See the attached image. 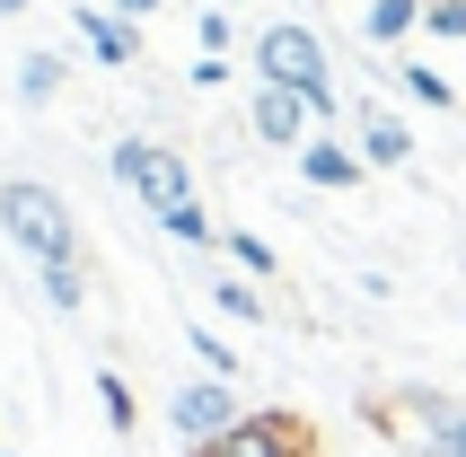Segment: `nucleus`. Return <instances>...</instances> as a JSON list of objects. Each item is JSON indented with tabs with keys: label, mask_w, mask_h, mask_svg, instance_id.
<instances>
[{
	"label": "nucleus",
	"mask_w": 466,
	"mask_h": 457,
	"mask_svg": "<svg viewBox=\"0 0 466 457\" xmlns=\"http://www.w3.org/2000/svg\"><path fill=\"white\" fill-rule=\"evenodd\" d=\"M256 79H273V88H299V97L317 106V132H326V124H343L335 62H326V45H317V26H299V18L256 26Z\"/></svg>",
	"instance_id": "obj_1"
},
{
	"label": "nucleus",
	"mask_w": 466,
	"mask_h": 457,
	"mask_svg": "<svg viewBox=\"0 0 466 457\" xmlns=\"http://www.w3.org/2000/svg\"><path fill=\"white\" fill-rule=\"evenodd\" d=\"M0 228H9L35 264H71V255H79L71 203H62L53 185H35V177H9V185H0Z\"/></svg>",
	"instance_id": "obj_2"
},
{
	"label": "nucleus",
	"mask_w": 466,
	"mask_h": 457,
	"mask_svg": "<svg viewBox=\"0 0 466 457\" xmlns=\"http://www.w3.org/2000/svg\"><path fill=\"white\" fill-rule=\"evenodd\" d=\"M185 457H317V432H309V413L264 405V413H238L220 440H203V449H185Z\"/></svg>",
	"instance_id": "obj_3"
},
{
	"label": "nucleus",
	"mask_w": 466,
	"mask_h": 457,
	"mask_svg": "<svg viewBox=\"0 0 466 457\" xmlns=\"http://www.w3.org/2000/svg\"><path fill=\"white\" fill-rule=\"evenodd\" d=\"M115 177H124L132 194L158 211V220H167L177 203H194V168H185L167 141H115Z\"/></svg>",
	"instance_id": "obj_4"
},
{
	"label": "nucleus",
	"mask_w": 466,
	"mask_h": 457,
	"mask_svg": "<svg viewBox=\"0 0 466 457\" xmlns=\"http://www.w3.org/2000/svg\"><path fill=\"white\" fill-rule=\"evenodd\" d=\"M238 413H247V405H238V379H211V370H203V379H185L177 396H167V432H177L185 449H203V440L229 432Z\"/></svg>",
	"instance_id": "obj_5"
},
{
	"label": "nucleus",
	"mask_w": 466,
	"mask_h": 457,
	"mask_svg": "<svg viewBox=\"0 0 466 457\" xmlns=\"http://www.w3.org/2000/svg\"><path fill=\"white\" fill-rule=\"evenodd\" d=\"M247 132H256L264 150H309L317 141V106L299 97V88H273V79H256V97H247Z\"/></svg>",
	"instance_id": "obj_6"
},
{
	"label": "nucleus",
	"mask_w": 466,
	"mask_h": 457,
	"mask_svg": "<svg viewBox=\"0 0 466 457\" xmlns=\"http://www.w3.org/2000/svg\"><path fill=\"white\" fill-rule=\"evenodd\" d=\"M396 413L422 432V457H466V396H441V387H405Z\"/></svg>",
	"instance_id": "obj_7"
},
{
	"label": "nucleus",
	"mask_w": 466,
	"mask_h": 457,
	"mask_svg": "<svg viewBox=\"0 0 466 457\" xmlns=\"http://www.w3.org/2000/svg\"><path fill=\"white\" fill-rule=\"evenodd\" d=\"M352 150H361L370 168H405V158H414V132H405V115H388V106H352Z\"/></svg>",
	"instance_id": "obj_8"
},
{
	"label": "nucleus",
	"mask_w": 466,
	"mask_h": 457,
	"mask_svg": "<svg viewBox=\"0 0 466 457\" xmlns=\"http://www.w3.org/2000/svg\"><path fill=\"white\" fill-rule=\"evenodd\" d=\"M299 177H309L317 194H352V185L370 177V158L352 150V141H335V132H317L309 150H299Z\"/></svg>",
	"instance_id": "obj_9"
},
{
	"label": "nucleus",
	"mask_w": 466,
	"mask_h": 457,
	"mask_svg": "<svg viewBox=\"0 0 466 457\" xmlns=\"http://www.w3.org/2000/svg\"><path fill=\"white\" fill-rule=\"evenodd\" d=\"M79 36H88V53H97L106 71H124V62H141V36H132V18H106V9H79Z\"/></svg>",
	"instance_id": "obj_10"
},
{
	"label": "nucleus",
	"mask_w": 466,
	"mask_h": 457,
	"mask_svg": "<svg viewBox=\"0 0 466 457\" xmlns=\"http://www.w3.org/2000/svg\"><path fill=\"white\" fill-rule=\"evenodd\" d=\"M414 26H422V0H370V9H361V36H370V45H405Z\"/></svg>",
	"instance_id": "obj_11"
},
{
	"label": "nucleus",
	"mask_w": 466,
	"mask_h": 457,
	"mask_svg": "<svg viewBox=\"0 0 466 457\" xmlns=\"http://www.w3.org/2000/svg\"><path fill=\"white\" fill-rule=\"evenodd\" d=\"M211 308H220V317H238V326H264V290H256V281H238V273L211 281Z\"/></svg>",
	"instance_id": "obj_12"
},
{
	"label": "nucleus",
	"mask_w": 466,
	"mask_h": 457,
	"mask_svg": "<svg viewBox=\"0 0 466 457\" xmlns=\"http://www.w3.org/2000/svg\"><path fill=\"white\" fill-rule=\"evenodd\" d=\"M158 228H167L177 247H220V228H211V211H203V203H177V211H167Z\"/></svg>",
	"instance_id": "obj_13"
},
{
	"label": "nucleus",
	"mask_w": 466,
	"mask_h": 457,
	"mask_svg": "<svg viewBox=\"0 0 466 457\" xmlns=\"http://www.w3.org/2000/svg\"><path fill=\"white\" fill-rule=\"evenodd\" d=\"M53 88H62V62H53V53H26V62H18V97H26V106H45Z\"/></svg>",
	"instance_id": "obj_14"
},
{
	"label": "nucleus",
	"mask_w": 466,
	"mask_h": 457,
	"mask_svg": "<svg viewBox=\"0 0 466 457\" xmlns=\"http://www.w3.org/2000/svg\"><path fill=\"white\" fill-rule=\"evenodd\" d=\"M220 247H229V264H238L247 281H273V247H264V238H247V228H229Z\"/></svg>",
	"instance_id": "obj_15"
},
{
	"label": "nucleus",
	"mask_w": 466,
	"mask_h": 457,
	"mask_svg": "<svg viewBox=\"0 0 466 457\" xmlns=\"http://www.w3.org/2000/svg\"><path fill=\"white\" fill-rule=\"evenodd\" d=\"M35 273H45V300H53V308H79V300H88V273H79V255H71V264H35Z\"/></svg>",
	"instance_id": "obj_16"
},
{
	"label": "nucleus",
	"mask_w": 466,
	"mask_h": 457,
	"mask_svg": "<svg viewBox=\"0 0 466 457\" xmlns=\"http://www.w3.org/2000/svg\"><path fill=\"white\" fill-rule=\"evenodd\" d=\"M422 36H441V45H466V0H422Z\"/></svg>",
	"instance_id": "obj_17"
},
{
	"label": "nucleus",
	"mask_w": 466,
	"mask_h": 457,
	"mask_svg": "<svg viewBox=\"0 0 466 457\" xmlns=\"http://www.w3.org/2000/svg\"><path fill=\"white\" fill-rule=\"evenodd\" d=\"M396 79H405V97H422V106H458V88H449V79L431 71V62H405Z\"/></svg>",
	"instance_id": "obj_18"
},
{
	"label": "nucleus",
	"mask_w": 466,
	"mask_h": 457,
	"mask_svg": "<svg viewBox=\"0 0 466 457\" xmlns=\"http://www.w3.org/2000/svg\"><path fill=\"white\" fill-rule=\"evenodd\" d=\"M185 343H194V361H203L211 379H238V352H229V343H220V334H211V326H194V334H185Z\"/></svg>",
	"instance_id": "obj_19"
},
{
	"label": "nucleus",
	"mask_w": 466,
	"mask_h": 457,
	"mask_svg": "<svg viewBox=\"0 0 466 457\" xmlns=\"http://www.w3.org/2000/svg\"><path fill=\"white\" fill-rule=\"evenodd\" d=\"M97 405H106V422H115V432H132V422H141V413H132V387L115 379V370H97Z\"/></svg>",
	"instance_id": "obj_20"
},
{
	"label": "nucleus",
	"mask_w": 466,
	"mask_h": 457,
	"mask_svg": "<svg viewBox=\"0 0 466 457\" xmlns=\"http://www.w3.org/2000/svg\"><path fill=\"white\" fill-rule=\"evenodd\" d=\"M194 36H203V53H229V45H238V26H229V9H203V26H194Z\"/></svg>",
	"instance_id": "obj_21"
},
{
	"label": "nucleus",
	"mask_w": 466,
	"mask_h": 457,
	"mask_svg": "<svg viewBox=\"0 0 466 457\" xmlns=\"http://www.w3.org/2000/svg\"><path fill=\"white\" fill-rule=\"evenodd\" d=\"M158 0H115V18H150Z\"/></svg>",
	"instance_id": "obj_22"
},
{
	"label": "nucleus",
	"mask_w": 466,
	"mask_h": 457,
	"mask_svg": "<svg viewBox=\"0 0 466 457\" xmlns=\"http://www.w3.org/2000/svg\"><path fill=\"white\" fill-rule=\"evenodd\" d=\"M18 9H26V0H0V18H18Z\"/></svg>",
	"instance_id": "obj_23"
}]
</instances>
